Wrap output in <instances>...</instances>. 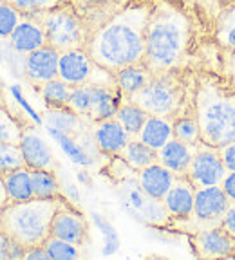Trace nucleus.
I'll list each match as a JSON object with an SVG mask.
<instances>
[{"instance_id":"obj_14","label":"nucleus","mask_w":235,"mask_h":260,"mask_svg":"<svg viewBox=\"0 0 235 260\" xmlns=\"http://www.w3.org/2000/svg\"><path fill=\"white\" fill-rule=\"evenodd\" d=\"M20 148L25 159V167L31 170H56L58 162L54 157L49 143L44 139V136L38 132L35 126H24L20 139Z\"/></svg>"},{"instance_id":"obj_50","label":"nucleus","mask_w":235,"mask_h":260,"mask_svg":"<svg viewBox=\"0 0 235 260\" xmlns=\"http://www.w3.org/2000/svg\"><path fill=\"white\" fill-rule=\"evenodd\" d=\"M146 2H154V0H146Z\"/></svg>"},{"instance_id":"obj_8","label":"nucleus","mask_w":235,"mask_h":260,"mask_svg":"<svg viewBox=\"0 0 235 260\" xmlns=\"http://www.w3.org/2000/svg\"><path fill=\"white\" fill-rule=\"evenodd\" d=\"M58 78L71 87L80 85H107L116 87L114 73L98 65L89 56L85 49H73L60 53V69Z\"/></svg>"},{"instance_id":"obj_11","label":"nucleus","mask_w":235,"mask_h":260,"mask_svg":"<svg viewBox=\"0 0 235 260\" xmlns=\"http://www.w3.org/2000/svg\"><path fill=\"white\" fill-rule=\"evenodd\" d=\"M226 172L228 170L224 167L223 159H221L219 148H214V146L201 143L195 148V154L192 157L187 177L190 179L195 188H203L221 184Z\"/></svg>"},{"instance_id":"obj_1","label":"nucleus","mask_w":235,"mask_h":260,"mask_svg":"<svg viewBox=\"0 0 235 260\" xmlns=\"http://www.w3.org/2000/svg\"><path fill=\"white\" fill-rule=\"evenodd\" d=\"M150 9L152 2L130 0L122 11L89 37L85 45L89 56L110 73H116L125 65L141 63Z\"/></svg>"},{"instance_id":"obj_25","label":"nucleus","mask_w":235,"mask_h":260,"mask_svg":"<svg viewBox=\"0 0 235 260\" xmlns=\"http://www.w3.org/2000/svg\"><path fill=\"white\" fill-rule=\"evenodd\" d=\"M215 42L224 54L235 51V4L221 8L214 22Z\"/></svg>"},{"instance_id":"obj_35","label":"nucleus","mask_w":235,"mask_h":260,"mask_svg":"<svg viewBox=\"0 0 235 260\" xmlns=\"http://www.w3.org/2000/svg\"><path fill=\"white\" fill-rule=\"evenodd\" d=\"M24 126L13 118L6 107L0 105V143H11L20 145Z\"/></svg>"},{"instance_id":"obj_9","label":"nucleus","mask_w":235,"mask_h":260,"mask_svg":"<svg viewBox=\"0 0 235 260\" xmlns=\"http://www.w3.org/2000/svg\"><path fill=\"white\" fill-rule=\"evenodd\" d=\"M116 190L123 208L136 220H139L143 224H149V226H161V224L168 222L170 215H168L163 201L154 199L146 191H143L136 175L118 181Z\"/></svg>"},{"instance_id":"obj_36","label":"nucleus","mask_w":235,"mask_h":260,"mask_svg":"<svg viewBox=\"0 0 235 260\" xmlns=\"http://www.w3.org/2000/svg\"><path fill=\"white\" fill-rule=\"evenodd\" d=\"M24 16V13L18 11L15 6L6 0H0V40H8Z\"/></svg>"},{"instance_id":"obj_26","label":"nucleus","mask_w":235,"mask_h":260,"mask_svg":"<svg viewBox=\"0 0 235 260\" xmlns=\"http://www.w3.org/2000/svg\"><path fill=\"white\" fill-rule=\"evenodd\" d=\"M8 191L9 203H24L33 199V184H31V168L22 167L18 170H13L9 174L2 175Z\"/></svg>"},{"instance_id":"obj_18","label":"nucleus","mask_w":235,"mask_h":260,"mask_svg":"<svg viewBox=\"0 0 235 260\" xmlns=\"http://www.w3.org/2000/svg\"><path fill=\"white\" fill-rule=\"evenodd\" d=\"M195 251L201 258H223L235 253V239L221 226L199 230L194 237Z\"/></svg>"},{"instance_id":"obj_43","label":"nucleus","mask_w":235,"mask_h":260,"mask_svg":"<svg viewBox=\"0 0 235 260\" xmlns=\"http://www.w3.org/2000/svg\"><path fill=\"white\" fill-rule=\"evenodd\" d=\"M221 188H223L224 193L228 195V199H230L231 203H235V172H226L223 183H221Z\"/></svg>"},{"instance_id":"obj_42","label":"nucleus","mask_w":235,"mask_h":260,"mask_svg":"<svg viewBox=\"0 0 235 260\" xmlns=\"http://www.w3.org/2000/svg\"><path fill=\"white\" fill-rule=\"evenodd\" d=\"M25 253H27V248L24 244L18 242L16 239L9 240V260H22L25 258Z\"/></svg>"},{"instance_id":"obj_3","label":"nucleus","mask_w":235,"mask_h":260,"mask_svg":"<svg viewBox=\"0 0 235 260\" xmlns=\"http://www.w3.org/2000/svg\"><path fill=\"white\" fill-rule=\"evenodd\" d=\"M194 114L203 145L223 148L235 141V92L217 78L203 74L195 81Z\"/></svg>"},{"instance_id":"obj_40","label":"nucleus","mask_w":235,"mask_h":260,"mask_svg":"<svg viewBox=\"0 0 235 260\" xmlns=\"http://www.w3.org/2000/svg\"><path fill=\"white\" fill-rule=\"evenodd\" d=\"M221 159H223L224 167L228 172H235V141L224 145L223 148H219Z\"/></svg>"},{"instance_id":"obj_48","label":"nucleus","mask_w":235,"mask_h":260,"mask_svg":"<svg viewBox=\"0 0 235 260\" xmlns=\"http://www.w3.org/2000/svg\"><path fill=\"white\" fill-rule=\"evenodd\" d=\"M221 2V8H224V6H230V4H235V0H219Z\"/></svg>"},{"instance_id":"obj_7","label":"nucleus","mask_w":235,"mask_h":260,"mask_svg":"<svg viewBox=\"0 0 235 260\" xmlns=\"http://www.w3.org/2000/svg\"><path fill=\"white\" fill-rule=\"evenodd\" d=\"M123 96L118 87L107 85H80L73 87L69 109H73L91 125L103 119L116 118Z\"/></svg>"},{"instance_id":"obj_20","label":"nucleus","mask_w":235,"mask_h":260,"mask_svg":"<svg viewBox=\"0 0 235 260\" xmlns=\"http://www.w3.org/2000/svg\"><path fill=\"white\" fill-rule=\"evenodd\" d=\"M175 177H178V175L168 170L166 167H163L159 161L141 168V170H138V174H136V179H138V183H139V186L143 188V191H146L150 197H154V199H158V201H163V197L168 193V190H170L172 184H174Z\"/></svg>"},{"instance_id":"obj_15","label":"nucleus","mask_w":235,"mask_h":260,"mask_svg":"<svg viewBox=\"0 0 235 260\" xmlns=\"http://www.w3.org/2000/svg\"><path fill=\"white\" fill-rule=\"evenodd\" d=\"M76 13L85 22L87 29L93 35L116 13H120L130 0H67Z\"/></svg>"},{"instance_id":"obj_13","label":"nucleus","mask_w":235,"mask_h":260,"mask_svg":"<svg viewBox=\"0 0 235 260\" xmlns=\"http://www.w3.org/2000/svg\"><path fill=\"white\" fill-rule=\"evenodd\" d=\"M58 69H60V51L54 49L53 45L47 44L25 54L24 78L37 89L58 78Z\"/></svg>"},{"instance_id":"obj_5","label":"nucleus","mask_w":235,"mask_h":260,"mask_svg":"<svg viewBox=\"0 0 235 260\" xmlns=\"http://www.w3.org/2000/svg\"><path fill=\"white\" fill-rule=\"evenodd\" d=\"M185 98H187V83L179 69L152 76V80L129 100L138 103L150 116L174 119L183 112Z\"/></svg>"},{"instance_id":"obj_37","label":"nucleus","mask_w":235,"mask_h":260,"mask_svg":"<svg viewBox=\"0 0 235 260\" xmlns=\"http://www.w3.org/2000/svg\"><path fill=\"white\" fill-rule=\"evenodd\" d=\"M24 15H40L54 8H60L67 0H6Z\"/></svg>"},{"instance_id":"obj_31","label":"nucleus","mask_w":235,"mask_h":260,"mask_svg":"<svg viewBox=\"0 0 235 260\" xmlns=\"http://www.w3.org/2000/svg\"><path fill=\"white\" fill-rule=\"evenodd\" d=\"M172 125H174V138L179 139L183 143H188V145H201V128H199V123L195 114H185L181 112L178 118L172 119Z\"/></svg>"},{"instance_id":"obj_44","label":"nucleus","mask_w":235,"mask_h":260,"mask_svg":"<svg viewBox=\"0 0 235 260\" xmlns=\"http://www.w3.org/2000/svg\"><path fill=\"white\" fill-rule=\"evenodd\" d=\"M25 260H49V253L45 251L44 244H40V246H33V248H27Z\"/></svg>"},{"instance_id":"obj_34","label":"nucleus","mask_w":235,"mask_h":260,"mask_svg":"<svg viewBox=\"0 0 235 260\" xmlns=\"http://www.w3.org/2000/svg\"><path fill=\"white\" fill-rule=\"evenodd\" d=\"M22 167H25V159L20 145L0 143V175H6Z\"/></svg>"},{"instance_id":"obj_33","label":"nucleus","mask_w":235,"mask_h":260,"mask_svg":"<svg viewBox=\"0 0 235 260\" xmlns=\"http://www.w3.org/2000/svg\"><path fill=\"white\" fill-rule=\"evenodd\" d=\"M44 248L49 253V258H54V260H74L81 256L80 246L67 242V240H62L53 235H49L45 239Z\"/></svg>"},{"instance_id":"obj_19","label":"nucleus","mask_w":235,"mask_h":260,"mask_svg":"<svg viewBox=\"0 0 235 260\" xmlns=\"http://www.w3.org/2000/svg\"><path fill=\"white\" fill-rule=\"evenodd\" d=\"M11 47H15L18 53L29 54L37 49L47 45V37H45L44 25L38 20V16L25 15L22 22L15 27L11 37L8 38Z\"/></svg>"},{"instance_id":"obj_49","label":"nucleus","mask_w":235,"mask_h":260,"mask_svg":"<svg viewBox=\"0 0 235 260\" xmlns=\"http://www.w3.org/2000/svg\"><path fill=\"white\" fill-rule=\"evenodd\" d=\"M2 208H4V206H0V217H2Z\"/></svg>"},{"instance_id":"obj_23","label":"nucleus","mask_w":235,"mask_h":260,"mask_svg":"<svg viewBox=\"0 0 235 260\" xmlns=\"http://www.w3.org/2000/svg\"><path fill=\"white\" fill-rule=\"evenodd\" d=\"M154 74L150 73L149 67L145 63H132V65H125L120 71L114 73V80H116V87L118 90L122 92L123 100H129L134 94H138L143 87L152 80Z\"/></svg>"},{"instance_id":"obj_28","label":"nucleus","mask_w":235,"mask_h":260,"mask_svg":"<svg viewBox=\"0 0 235 260\" xmlns=\"http://www.w3.org/2000/svg\"><path fill=\"white\" fill-rule=\"evenodd\" d=\"M149 116L150 114L146 112L145 109H141L138 103H134L132 100H123L120 109H118L116 119L122 123L123 128H125L132 138H138L139 130L143 128V125H145Z\"/></svg>"},{"instance_id":"obj_46","label":"nucleus","mask_w":235,"mask_h":260,"mask_svg":"<svg viewBox=\"0 0 235 260\" xmlns=\"http://www.w3.org/2000/svg\"><path fill=\"white\" fill-rule=\"evenodd\" d=\"M224 71H226L228 78L235 83V51L224 54Z\"/></svg>"},{"instance_id":"obj_2","label":"nucleus","mask_w":235,"mask_h":260,"mask_svg":"<svg viewBox=\"0 0 235 260\" xmlns=\"http://www.w3.org/2000/svg\"><path fill=\"white\" fill-rule=\"evenodd\" d=\"M192 18L178 0H154L145 31L143 63L154 76L179 71L188 56Z\"/></svg>"},{"instance_id":"obj_29","label":"nucleus","mask_w":235,"mask_h":260,"mask_svg":"<svg viewBox=\"0 0 235 260\" xmlns=\"http://www.w3.org/2000/svg\"><path fill=\"white\" fill-rule=\"evenodd\" d=\"M33 195L37 199H58L62 197L60 183H58L56 170H31Z\"/></svg>"},{"instance_id":"obj_21","label":"nucleus","mask_w":235,"mask_h":260,"mask_svg":"<svg viewBox=\"0 0 235 260\" xmlns=\"http://www.w3.org/2000/svg\"><path fill=\"white\" fill-rule=\"evenodd\" d=\"M197 146L199 145H188V143H183L174 138L158 150V161L170 172H174L178 177L187 175Z\"/></svg>"},{"instance_id":"obj_6","label":"nucleus","mask_w":235,"mask_h":260,"mask_svg":"<svg viewBox=\"0 0 235 260\" xmlns=\"http://www.w3.org/2000/svg\"><path fill=\"white\" fill-rule=\"evenodd\" d=\"M35 16H38V20L44 25L47 44L58 49L60 53L73 51V49H85L91 32L85 22L81 20V16L69 2Z\"/></svg>"},{"instance_id":"obj_10","label":"nucleus","mask_w":235,"mask_h":260,"mask_svg":"<svg viewBox=\"0 0 235 260\" xmlns=\"http://www.w3.org/2000/svg\"><path fill=\"white\" fill-rule=\"evenodd\" d=\"M231 201L221 188V184L214 186H203L195 190V201H194V211L188 220L194 222L199 230L204 228L221 226L224 213L230 208Z\"/></svg>"},{"instance_id":"obj_30","label":"nucleus","mask_w":235,"mask_h":260,"mask_svg":"<svg viewBox=\"0 0 235 260\" xmlns=\"http://www.w3.org/2000/svg\"><path fill=\"white\" fill-rule=\"evenodd\" d=\"M71 92L73 87L69 83H65L60 78L47 81L42 87H38V94L47 105V109H60V107H69Z\"/></svg>"},{"instance_id":"obj_24","label":"nucleus","mask_w":235,"mask_h":260,"mask_svg":"<svg viewBox=\"0 0 235 260\" xmlns=\"http://www.w3.org/2000/svg\"><path fill=\"white\" fill-rule=\"evenodd\" d=\"M138 138L143 143L154 148L156 152L159 148L166 145V143L174 139V125H172L170 118H163V116H149L143 125V128L139 130Z\"/></svg>"},{"instance_id":"obj_39","label":"nucleus","mask_w":235,"mask_h":260,"mask_svg":"<svg viewBox=\"0 0 235 260\" xmlns=\"http://www.w3.org/2000/svg\"><path fill=\"white\" fill-rule=\"evenodd\" d=\"M179 4H183L187 9H192L195 13H201L208 18V20L215 22V16L221 11V2L219 0H178Z\"/></svg>"},{"instance_id":"obj_41","label":"nucleus","mask_w":235,"mask_h":260,"mask_svg":"<svg viewBox=\"0 0 235 260\" xmlns=\"http://www.w3.org/2000/svg\"><path fill=\"white\" fill-rule=\"evenodd\" d=\"M221 228H223L231 239H235V203H231L230 208L226 210L223 220H221Z\"/></svg>"},{"instance_id":"obj_16","label":"nucleus","mask_w":235,"mask_h":260,"mask_svg":"<svg viewBox=\"0 0 235 260\" xmlns=\"http://www.w3.org/2000/svg\"><path fill=\"white\" fill-rule=\"evenodd\" d=\"M91 130H93L94 141H96L100 154L109 155V157L122 154L127 143L132 139V136L123 128V125L116 118L93 123Z\"/></svg>"},{"instance_id":"obj_17","label":"nucleus","mask_w":235,"mask_h":260,"mask_svg":"<svg viewBox=\"0 0 235 260\" xmlns=\"http://www.w3.org/2000/svg\"><path fill=\"white\" fill-rule=\"evenodd\" d=\"M195 190L197 188L192 184V181L187 175L175 177L174 184L168 190V193L163 197L166 211L170 219L174 220H188L194 211V201H195Z\"/></svg>"},{"instance_id":"obj_22","label":"nucleus","mask_w":235,"mask_h":260,"mask_svg":"<svg viewBox=\"0 0 235 260\" xmlns=\"http://www.w3.org/2000/svg\"><path fill=\"white\" fill-rule=\"evenodd\" d=\"M44 123L49 130H58V132L69 134L76 139L93 126L89 121H85L80 114H76L73 109H69V107L47 109L44 114Z\"/></svg>"},{"instance_id":"obj_38","label":"nucleus","mask_w":235,"mask_h":260,"mask_svg":"<svg viewBox=\"0 0 235 260\" xmlns=\"http://www.w3.org/2000/svg\"><path fill=\"white\" fill-rule=\"evenodd\" d=\"M93 220L103 235V242H105L103 253H105V255L114 253L118 249V246H120V239H118V233H116V230H114V226L105 219V217L100 215V213H93Z\"/></svg>"},{"instance_id":"obj_32","label":"nucleus","mask_w":235,"mask_h":260,"mask_svg":"<svg viewBox=\"0 0 235 260\" xmlns=\"http://www.w3.org/2000/svg\"><path fill=\"white\" fill-rule=\"evenodd\" d=\"M49 132H51V136L56 139L58 145L64 148V152L69 155L74 162H80V165H83V167H87V165L93 162L91 161L93 157L87 154L85 148L78 143L76 138H73V136H69V134H64V132H58V130H49Z\"/></svg>"},{"instance_id":"obj_4","label":"nucleus","mask_w":235,"mask_h":260,"mask_svg":"<svg viewBox=\"0 0 235 260\" xmlns=\"http://www.w3.org/2000/svg\"><path fill=\"white\" fill-rule=\"evenodd\" d=\"M62 197L58 199L33 197L24 203H8L2 208L0 228L11 239L24 244L25 248L40 246L51 235V222Z\"/></svg>"},{"instance_id":"obj_27","label":"nucleus","mask_w":235,"mask_h":260,"mask_svg":"<svg viewBox=\"0 0 235 260\" xmlns=\"http://www.w3.org/2000/svg\"><path fill=\"white\" fill-rule=\"evenodd\" d=\"M120 155H122L127 165L132 167L136 172L158 161V152H156L154 148H150V146L146 145V143H143L139 138L130 139Z\"/></svg>"},{"instance_id":"obj_47","label":"nucleus","mask_w":235,"mask_h":260,"mask_svg":"<svg viewBox=\"0 0 235 260\" xmlns=\"http://www.w3.org/2000/svg\"><path fill=\"white\" fill-rule=\"evenodd\" d=\"M9 203L8 199V191H6V184H4V179L0 175V206H6Z\"/></svg>"},{"instance_id":"obj_45","label":"nucleus","mask_w":235,"mask_h":260,"mask_svg":"<svg viewBox=\"0 0 235 260\" xmlns=\"http://www.w3.org/2000/svg\"><path fill=\"white\" fill-rule=\"evenodd\" d=\"M9 240L11 237L0 228V260H9Z\"/></svg>"},{"instance_id":"obj_12","label":"nucleus","mask_w":235,"mask_h":260,"mask_svg":"<svg viewBox=\"0 0 235 260\" xmlns=\"http://www.w3.org/2000/svg\"><path fill=\"white\" fill-rule=\"evenodd\" d=\"M51 235L76 244L80 248L89 239V224H87L85 215L78 211V208L73 206L67 197H62L58 204V210L51 222Z\"/></svg>"}]
</instances>
